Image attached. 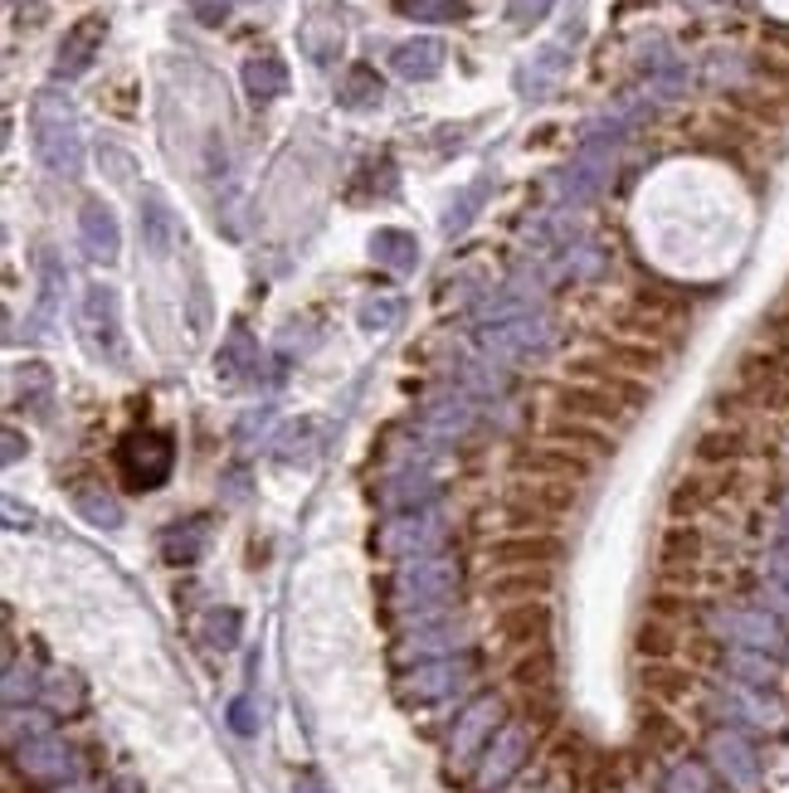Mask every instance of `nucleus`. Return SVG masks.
I'll return each instance as SVG.
<instances>
[{
	"label": "nucleus",
	"mask_w": 789,
	"mask_h": 793,
	"mask_svg": "<svg viewBox=\"0 0 789 793\" xmlns=\"http://www.w3.org/2000/svg\"><path fill=\"white\" fill-rule=\"evenodd\" d=\"M30 132H35V156L44 171L54 176H78L84 171V137H78V118H74V103L54 88L35 93L30 103Z\"/></svg>",
	"instance_id": "1"
},
{
	"label": "nucleus",
	"mask_w": 789,
	"mask_h": 793,
	"mask_svg": "<svg viewBox=\"0 0 789 793\" xmlns=\"http://www.w3.org/2000/svg\"><path fill=\"white\" fill-rule=\"evenodd\" d=\"M78 336H84L88 356L108 360V366H122L127 346H122V316H118V292L93 282V288L78 298Z\"/></svg>",
	"instance_id": "2"
},
{
	"label": "nucleus",
	"mask_w": 789,
	"mask_h": 793,
	"mask_svg": "<svg viewBox=\"0 0 789 793\" xmlns=\"http://www.w3.org/2000/svg\"><path fill=\"white\" fill-rule=\"evenodd\" d=\"M118 462H122V478H127L132 487L152 492V487H162L166 478H171L176 453H171V438H166V434H156V428H142V434H132L127 444H122Z\"/></svg>",
	"instance_id": "3"
},
{
	"label": "nucleus",
	"mask_w": 789,
	"mask_h": 793,
	"mask_svg": "<svg viewBox=\"0 0 789 793\" xmlns=\"http://www.w3.org/2000/svg\"><path fill=\"white\" fill-rule=\"evenodd\" d=\"M556 414L570 418V424H614V418H629L634 410H629L619 394L600 390V384L575 380V384H566V390L556 394Z\"/></svg>",
	"instance_id": "4"
},
{
	"label": "nucleus",
	"mask_w": 789,
	"mask_h": 793,
	"mask_svg": "<svg viewBox=\"0 0 789 793\" xmlns=\"http://www.w3.org/2000/svg\"><path fill=\"white\" fill-rule=\"evenodd\" d=\"M108 40V20L103 15H84L69 35L59 40V59H54V78H84L93 69V59L103 54Z\"/></svg>",
	"instance_id": "5"
},
{
	"label": "nucleus",
	"mask_w": 789,
	"mask_h": 793,
	"mask_svg": "<svg viewBox=\"0 0 789 793\" xmlns=\"http://www.w3.org/2000/svg\"><path fill=\"white\" fill-rule=\"evenodd\" d=\"M78 239H84V254L93 258V264H112V258H118L122 234L103 200H88V205L78 210Z\"/></svg>",
	"instance_id": "6"
},
{
	"label": "nucleus",
	"mask_w": 789,
	"mask_h": 793,
	"mask_svg": "<svg viewBox=\"0 0 789 793\" xmlns=\"http://www.w3.org/2000/svg\"><path fill=\"white\" fill-rule=\"evenodd\" d=\"M546 608L541 604H516V608H507V614L492 623V638H498V648H522V652H532L541 648V638H546Z\"/></svg>",
	"instance_id": "7"
},
{
	"label": "nucleus",
	"mask_w": 789,
	"mask_h": 793,
	"mask_svg": "<svg viewBox=\"0 0 789 793\" xmlns=\"http://www.w3.org/2000/svg\"><path fill=\"white\" fill-rule=\"evenodd\" d=\"M400 584H404V599H410V604H434V599L454 594L458 565L454 560H414Z\"/></svg>",
	"instance_id": "8"
},
{
	"label": "nucleus",
	"mask_w": 789,
	"mask_h": 793,
	"mask_svg": "<svg viewBox=\"0 0 789 793\" xmlns=\"http://www.w3.org/2000/svg\"><path fill=\"white\" fill-rule=\"evenodd\" d=\"M444 536V516L438 512H404L400 521H390V530H386V540L380 546L394 550V555H420V550H430L434 540Z\"/></svg>",
	"instance_id": "9"
},
{
	"label": "nucleus",
	"mask_w": 789,
	"mask_h": 793,
	"mask_svg": "<svg viewBox=\"0 0 789 793\" xmlns=\"http://www.w3.org/2000/svg\"><path fill=\"white\" fill-rule=\"evenodd\" d=\"M176 239H180V230H176V214L166 205V196L162 190H146L142 196V244L152 248V258H171Z\"/></svg>",
	"instance_id": "10"
},
{
	"label": "nucleus",
	"mask_w": 789,
	"mask_h": 793,
	"mask_svg": "<svg viewBox=\"0 0 789 793\" xmlns=\"http://www.w3.org/2000/svg\"><path fill=\"white\" fill-rule=\"evenodd\" d=\"M298 49L308 54L312 64H332L336 54H342V20L332 15V10H312L308 20L298 25Z\"/></svg>",
	"instance_id": "11"
},
{
	"label": "nucleus",
	"mask_w": 789,
	"mask_h": 793,
	"mask_svg": "<svg viewBox=\"0 0 789 793\" xmlns=\"http://www.w3.org/2000/svg\"><path fill=\"white\" fill-rule=\"evenodd\" d=\"M526 745H532V725H526V721H512V725H507V730L498 735V740H492L488 764H482V784H502V779L512 774L516 764H522Z\"/></svg>",
	"instance_id": "12"
},
{
	"label": "nucleus",
	"mask_w": 789,
	"mask_h": 793,
	"mask_svg": "<svg viewBox=\"0 0 789 793\" xmlns=\"http://www.w3.org/2000/svg\"><path fill=\"white\" fill-rule=\"evenodd\" d=\"M488 350H498V356H532V350H541L551 342V332H546V322H532V316H516V322H507V326H492L488 336Z\"/></svg>",
	"instance_id": "13"
},
{
	"label": "nucleus",
	"mask_w": 789,
	"mask_h": 793,
	"mask_svg": "<svg viewBox=\"0 0 789 793\" xmlns=\"http://www.w3.org/2000/svg\"><path fill=\"white\" fill-rule=\"evenodd\" d=\"M74 512L88 521V526L98 530H118L122 526V502L108 492L103 482H74Z\"/></svg>",
	"instance_id": "14"
},
{
	"label": "nucleus",
	"mask_w": 789,
	"mask_h": 793,
	"mask_svg": "<svg viewBox=\"0 0 789 793\" xmlns=\"http://www.w3.org/2000/svg\"><path fill=\"white\" fill-rule=\"evenodd\" d=\"M444 59H448V49H444V40H410V44H400V49L390 54V64H394V74L400 78H434L438 69H444Z\"/></svg>",
	"instance_id": "15"
},
{
	"label": "nucleus",
	"mask_w": 789,
	"mask_h": 793,
	"mask_svg": "<svg viewBox=\"0 0 789 793\" xmlns=\"http://www.w3.org/2000/svg\"><path fill=\"white\" fill-rule=\"evenodd\" d=\"M244 88H249L254 103H274V98L288 93V64L278 54H254L244 64Z\"/></svg>",
	"instance_id": "16"
},
{
	"label": "nucleus",
	"mask_w": 789,
	"mask_h": 793,
	"mask_svg": "<svg viewBox=\"0 0 789 793\" xmlns=\"http://www.w3.org/2000/svg\"><path fill=\"white\" fill-rule=\"evenodd\" d=\"M370 258H376L380 268H390V273H414L420 244H414V234H404V230H376L370 234Z\"/></svg>",
	"instance_id": "17"
},
{
	"label": "nucleus",
	"mask_w": 789,
	"mask_h": 793,
	"mask_svg": "<svg viewBox=\"0 0 789 793\" xmlns=\"http://www.w3.org/2000/svg\"><path fill=\"white\" fill-rule=\"evenodd\" d=\"M488 560L498 565V570H516V565H546V560H556V540H546V536H512V540L488 546Z\"/></svg>",
	"instance_id": "18"
},
{
	"label": "nucleus",
	"mask_w": 789,
	"mask_h": 793,
	"mask_svg": "<svg viewBox=\"0 0 789 793\" xmlns=\"http://www.w3.org/2000/svg\"><path fill=\"white\" fill-rule=\"evenodd\" d=\"M254 370H258V346H254V336L244 332V326H234V332L224 336L220 356H215V376H224V380H244V376H254Z\"/></svg>",
	"instance_id": "19"
},
{
	"label": "nucleus",
	"mask_w": 789,
	"mask_h": 793,
	"mask_svg": "<svg viewBox=\"0 0 789 793\" xmlns=\"http://www.w3.org/2000/svg\"><path fill=\"white\" fill-rule=\"evenodd\" d=\"M546 589V570L541 565H516V570H492L488 580V599H516V604H532V594Z\"/></svg>",
	"instance_id": "20"
},
{
	"label": "nucleus",
	"mask_w": 789,
	"mask_h": 793,
	"mask_svg": "<svg viewBox=\"0 0 789 793\" xmlns=\"http://www.w3.org/2000/svg\"><path fill=\"white\" fill-rule=\"evenodd\" d=\"M473 657H458V662H438V667H424V672L410 677V696L414 701H430V696H444V691H454L464 677L473 672Z\"/></svg>",
	"instance_id": "21"
},
{
	"label": "nucleus",
	"mask_w": 789,
	"mask_h": 793,
	"mask_svg": "<svg viewBox=\"0 0 789 793\" xmlns=\"http://www.w3.org/2000/svg\"><path fill=\"white\" fill-rule=\"evenodd\" d=\"M516 468L522 472H541V478H556V482H580L585 478V462L570 458V453L560 448H532L516 458Z\"/></svg>",
	"instance_id": "22"
},
{
	"label": "nucleus",
	"mask_w": 789,
	"mask_h": 793,
	"mask_svg": "<svg viewBox=\"0 0 789 793\" xmlns=\"http://www.w3.org/2000/svg\"><path fill=\"white\" fill-rule=\"evenodd\" d=\"M205 526L210 521L205 516H190V521H176L171 530H166V540H162V550H166V560L171 565H190L200 550H205Z\"/></svg>",
	"instance_id": "23"
},
{
	"label": "nucleus",
	"mask_w": 789,
	"mask_h": 793,
	"mask_svg": "<svg viewBox=\"0 0 789 793\" xmlns=\"http://www.w3.org/2000/svg\"><path fill=\"white\" fill-rule=\"evenodd\" d=\"M712 755H716V764H721V774L726 779H736V784H755V755H751V745L741 740V735H716Z\"/></svg>",
	"instance_id": "24"
},
{
	"label": "nucleus",
	"mask_w": 789,
	"mask_h": 793,
	"mask_svg": "<svg viewBox=\"0 0 789 793\" xmlns=\"http://www.w3.org/2000/svg\"><path fill=\"white\" fill-rule=\"evenodd\" d=\"M498 716H502V706H498V701H492V696H482L478 706H473L468 716L458 721V735H454V755H458V759H464V755H473V745H478L482 735H492V721H498Z\"/></svg>",
	"instance_id": "25"
},
{
	"label": "nucleus",
	"mask_w": 789,
	"mask_h": 793,
	"mask_svg": "<svg viewBox=\"0 0 789 793\" xmlns=\"http://www.w3.org/2000/svg\"><path fill=\"white\" fill-rule=\"evenodd\" d=\"M721 628H726L731 638L751 643V648H780V628H775L770 618H760V614H726L721 618Z\"/></svg>",
	"instance_id": "26"
},
{
	"label": "nucleus",
	"mask_w": 789,
	"mask_h": 793,
	"mask_svg": "<svg viewBox=\"0 0 789 793\" xmlns=\"http://www.w3.org/2000/svg\"><path fill=\"white\" fill-rule=\"evenodd\" d=\"M342 103L346 108H370L380 103V74L370 69V64H352L342 78Z\"/></svg>",
	"instance_id": "27"
},
{
	"label": "nucleus",
	"mask_w": 789,
	"mask_h": 793,
	"mask_svg": "<svg viewBox=\"0 0 789 793\" xmlns=\"http://www.w3.org/2000/svg\"><path fill=\"white\" fill-rule=\"evenodd\" d=\"M404 316V302L394 298V292H370L366 302H360V312H356V322L366 326V332H390L394 322Z\"/></svg>",
	"instance_id": "28"
},
{
	"label": "nucleus",
	"mask_w": 789,
	"mask_h": 793,
	"mask_svg": "<svg viewBox=\"0 0 789 793\" xmlns=\"http://www.w3.org/2000/svg\"><path fill=\"white\" fill-rule=\"evenodd\" d=\"M473 424V410L464 400H454V404H434L430 418H424V428L430 434H464V428Z\"/></svg>",
	"instance_id": "29"
},
{
	"label": "nucleus",
	"mask_w": 789,
	"mask_h": 793,
	"mask_svg": "<svg viewBox=\"0 0 789 793\" xmlns=\"http://www.w3.org/2000/svg\"><path fill=\"white\" fill-rule=\"evenodd\" d=\"M49 370L44 366H25V370H15V394H10V400H25V404H44L49 400Z\"/></svg>",
	"instance_id": "30"
},
{
	"label": "nucleus",
	"mask_w": 789,
	"mask_h": 793,
	"mask_svg": "<svg viewBox=\"0 0 789 793\" xmlns=\"http://www.w3.org/2000/svg\"><path fill=\"white\" fill-rule=\"evenodd\" d=\"M551 682V657H546V648H532L522 657V667H516V686L522 691H541Z\"/></svg>",
	"instance_id": "31"
},
{
	"label": "nucleus",
	"mask_w": 789,
	"mask_h": 793,
	"mask_svg": "<svg viewBox=\"0 0 789 793\" xmlns=\"http://www.w3.org/2000/svg\"><path fill=\"white\" fill-rule=\"evenodd\" d=\"M741 448H746V438L726 434V428H721V434H707L702 444H697V453H702L707 462H731V458H741Z\"/></svg>",
	"instance_id": "32"
},
{
	"label": "nucleus",
	"mask_w": 789,
	"mask_h": 793,
	"mask_svg": "<svg viewBox=\"0 0 789 793\" xmlns=\"http://www.w3.org/2000/svg\"><path fill=\"white\" fill-rule=\"evenodd\" d=\"M400 10L410 20H458V15H464V5H458V0H400Z\"/></svg>",
	"instance_id": "33"
},
{
	"label": "nucleus",
	"mask_w": 789,
	"mask_h": 793,
	"mask_svg": "<svg viewBox=\"0 0 789 793\" xmlns=\"http://www.w3.org/2000/svg\"><path fill=\"white\" fill-rule=\"evenodd\" d=\"M716 496L712 482L692 478V482H678V492H673V512H697V506H707Z\"/></svg>",
	"instance_id": "34"
},
{
	"label": "nucleus",
	"mask_w": 789,
	"mask_h": 793,
	"mask_svg": "<svg viewBox=\"0 0 789 793\" xmlns=\"http://www.w3.org/2000/svg\"><path fill=\"white\" fill-rule=\"evenodd\" d=\"M25 764L35 769V774L54 779V774H64V750L54 740H44V745H35V750H25Z\"/></svg>",
	"instance_id": "35"
},
{
	"label": "nucleus",
	"mask_w": 789,
	"mask_h": 793,
	"mask_svg": "<svg viewBox=\"0 0 789 793\" xmlns=\"http://www.w3.org/2000/svg\"><path fill=\"white\" fill-rule=\"evenodd\" d=\"M551 5L556 0H507V20L512 25H536L541 15H551Z\"/></svg>",
	"instance_id": "36"
},
{
	"label": "nucleus",
	"mask_w": 789,
	"mask_h": 793,
	"mask_svg": "<svg viewBox=\"0 0 789 793\" xmlns=\"http://www.w3.org/2000/svg\"><path fill=\"white\" fill-rule=\"evenodd\" d=\"M234 10V0H190V15L200 20V25H224Z\"/></svg>",
	"instance_id": "37"
},
{
	"label": "nucleus",
	"mask_w": 789,
	"mask_h": 793,
	"mask_svg": "<svg viewBox=\"0 0 789 793\" xmlns=\"http://www.w3.org/2000/svg\"><path fill=\"white\" fill-rule=\"evenodd\" d=\"M668 793H707V774L697 764H687V769H678V774L668 779Z\"/></svg>",
	"instance_id": "38"
},
{
	"label": "nucleus",
	"mask_w": 789,
	"mask_h": 793,
	"mask_svg": "<svg viewBox=\"0 0 789 793\" xmlns=\"http://www.w3.org/2000/svg\"><path fill=\"white\" fill-rule=\"evenodd\" d=\"M765 589H770L775 604L789 608V560H775V570H770V580H765Z\"/></svg>",
	"instance_id": "39"
},
{
	"label": "nucleus",
	"mask_w": 789,
	"mask_h": 793,
	"mask_svg": "<svg viewBox=\"0 0 789 793\" xmlns=\"http://www.w3.org/2000/svg\"><path fill=\"white\" fill-rule=\"evenodd\" d=\"M234 638H240V614H230V608H224V614L215 618V643H220V648H234Z\"/></svg>",
	"instance_id": "40"
},
{
	"label": "nucleus",
	"mask_w": 789,
	"mask_h": 793,
	"mask_svg": "<svg viewBox=\"0 0 789 793\" xmlns=\"http://www.w3.org/2000/svg\"><path fill=\"white\" fill-rule=\"evenodd\" d=\"M0 444H5V468H10V462H20V448H25V444H20L15 428H5V434H0Z\"/></svg>",
	"instance_id": "41"
},
{
	"label": "nucleus",
	"mask_w": 789,
	"mask_h": 793,
	"mask_svg": "<svg viewBox=\"0 0 789 793\" xmlns=\"http://www.w3.org/2000/svg\"><path fill=\"white\" fill-rule=\"evenodd\" d=\"M292 793H326V789L318 784V779H298V789H292Z\"/></svg>",
	"instance_id": "42"
},
{
	"label": "nucleus",
	"mask_w": 789,
	"mask_h": 793,
	"mask_svg": "<svg viewBox=\"0 0 789 793\" xmlns=\"http://www.w3.org/2000/svg\"><path fill=\"white\" fill-rule=\"evenodd\" d=\"M785 506H789V496H785Z\"/></svg>",
	"instance_id": "43"
}]
</instances>
